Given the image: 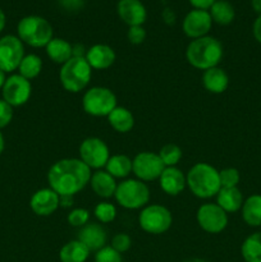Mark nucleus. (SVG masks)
Returning <instances> with one entry per match:
<instances>
[{"label": "nucleus", "instance_id": "obj_1", "mask_svg": "<svg viewBox=\"0 0 261 262\" xmlns=\"http://www.w3.org/2000/svg\"><path fill=\"white\" fill-rule=\"evenodd\" d=\"M91 174V169L81 159H61L49 169L48 181L59 196H74L90 183Z\"/></svg>", "mask_w": 261, "mask_h": 262}, {"label": "nucleus", "instance_id": "obj_2", "mask_svg": "<svg viewBox=\"0 0 261 262\" xmlns=\"http://www.w3.org/2000/svg\"><path fill=\"white\" fill-rule=\"evenodd\" d=\"M186 58L194 68L207 71L220 63L223 58V45L217 38L211 36L194 38L187 48Z\"/></svg>", "mask_w": 261, "mask_h": 262}, {"label": "nucleus", "instance_id": "obj_3", "mask_svg": "<svg viewBox=\"0 0 261 262\" xmlns=\"http://www.w3.org/2000/svg\"><path fill=\"white\" fill-rule=\"evenodd\" d=\"M189 191L199 199H211L220 191L219 171L207 163H197L186 177Z\"/></svg>", "mask_w": 261, "mask_h": 262}, {"label": "nucleus", "instance_id": "obj_4", "mask_svg": "<svg viewBox=\"0 0 261 262\" xmlns=\"http://www.w3.org/2000/svg\"><path fill=\"white\" fill-rule=\"evenodd\" d=\"M18 37L32 48H45L53 40V27L50 22L40 15H27L17 26Z\"/></svg>", "mask_w": 261, "mask_h": 262}, {"label": "nucleus", "instance_id": "obj_5", "mask_svg": "<svg viewBox=\"0 0 261 262\" xmlns=\"http://www.w3.org/2000/svg\"><path fill=\"white\" fill-rule=\"evenodd\" d=\"M92 68L86 58H71L61 66L59 72L61 86L66 91L77 94L83 91L91 81Z\"/></svg>", "mask_w": 261, "mask_h": 262}, {"label": "nucleus", "instance_id": "obj_6", "mask_svg": "<svg viewBox=\"0 0 261 262\" xmlns=\"http://www.w3.org/2000/svg\"><path fill=\"white\" fill-rule=\"evenodd\" d=\"M114 197L124 209L137 210L148 204L150 189L140 179H125L118 184Z\"/></svg>", "mask_w": 261, "mask_h": 262}, {"label": "nucleus", "instance_id": "obj_7", "mask_svg": "<svg viewBox=\"0 0 261 262\" xmlns=\"http://www.w3.org/2000/svg\"><path fill=\"white\" fill-rule=\"evenodd\" d=\"M82 106L92 117H107L117 107V96L106 87H91L82 97Z\"/></svg>", "mask_w": 261, "mask_h": 262}, {"label": "nucleus", "instance_id": "obj_8", "mask_svg": "<svg viewBox=\"0 0 261 262\" xmlns=\"http://www.w3.org/2000/svg\"><path fill=\"white\" fill-rule=\"evenodd\" d=\"M142 230L150 234H163L171 227V212L161 205H148L143 207L138 216Z\"/></svg>", "mask_w": 261, "mask_h": 262}, {"label": "nucleus", "instance_id": "obj_9", "mask_svg": "<svg viewBox=\"0 0 261 262\" xmlns=\"http://www.w3.org/2000/svg\"><path fill=\"white\" fill-rule=\"evenodd\" d=\"M25 58V48L19 37L7 35L0 38V71L4 73L15 71Z\"/></svg>", "mask_w": 261, "mask_h": 262}, {"label": "nucleus", "instance_id": "obj_10", "mask_svg": "<svg viewBox=\"0 0 261 262\" xmlns=\"http://www.w3.org/2000/svg\"><path fill=\"white\" fill-rule=\"evenodd\" d=\"M110 158L109 147L97 137L86 138L79 146V159L90 169H101L106 165Z\"/></svg>", "mask_w": 261, "mask_h": 262}, {"label": "nucleus", "instance_id": "obj_11", "mask_svg": "<svg viewBox=\"0 0 261 262\" xmlns=\"http://www.w3.org/2000/svg\"><path fill=\"white\" fill-rule=\"evenodd\" d=\"M165 169L159 154L140 152L132 160V173L137 179L142 182H151L160 178L161 173Z\"/></svg>", "mask_w": 261, "mask_h": 262}, {"label": "nucleus", "instance_id": "obj_12", "mask_svg": "<svg viewBox=\"0 0 261 262\" xmlns=\"http://www.w3.org/2000/svg\"><path fill=\"white\" fill-rule=\"evenodd\" d=\"M197 223L205 232L217 234L227 228L228 215L217 204H205L197 210Z\"/></svg>", "mask_w": 261, "mask_h": 262}, {"label": "nucleus", "instance_id": "obj_13", "mask_svg": "<svg viewBox=\"0 0 261 262\" xmlns=\"http://www.w3.org/2000/svg\"><path fill=\"white\" fill-rule=\"evenodd\" d=\"M3 100L7 101L10 106H20L30 100L32 87L28 79L20 74H13L8 77L2 89Z\"/></svg>", "mask_w": 261, "mask_h": 262}, {"label": "nucleus", "instance_id": "obj_14", "mask_svg": "<svg viewBox=\"0 0 261 262\" xmlns=\"http://www.w3.org/2000/svg\"><path fill=\"white\" fill-rule=\"evenodd\" d=\"M211 26L212 19L210 17L209 10L192 9L184 17L182 27H183L184 33L192 40H194V38L207 36L209 31L211 30Z\"/></svg>", "mask_w": 261, "mask_h": 262}, {"label": "nucleus", "instance_id": "obj_15", "mask_svg": "<svg viewBox=\"0 0 261 262\" xmlns=\"http://www.w3.org/2000/svg\"><path fill=\"white\" fill-rule=\"evenodd\" d=\"M117 13L120 19L129 27L142 26L147 18V10L141 0H119Z\"/></svg>", "mask_w": 261, "mask_h": 262}, {"label": "nucleus", "instance_id": "obj_16", "mask_svg": "<svg viewBox=\"0 0 261 262\" xmlns=\"http://www.w3.org/2000/svg\"><path fill=\"white\" fill-rule=\"evenodd\" d=\"M30 206L38 216H49L59 207V194L51 188L38 189L31 197Z\"/></svg>", "mask_w": 261, "mask_h": 262}, {"label": "nucleus", "instance_id": "obj_17", "mask_svg": "<svg viewBox=\"0 0 261 262\" xmlns=\"http://www.w3.org/2000/svg\"><path fill=\"white\" fill-rule=\"evenodd\" d=\"M78 241L83 243L89 251H95L97 252L99 250L105 247L106 243V232L100 224L95 223H87L86 225L81 228L78 233Z\"/></svg>", "mask_w": 261, "mask_h": 262}, {"label": "nucleus", "instance_id": "obj_18", "mask_svg": "<svg viewBox=\"0 0 261 262\" xmlns=\"http://www.w3.org/2000/svg\"><path fill=\"white\" fill-rule=\"evenodd\" d=\"M115 58L114 50L105 43H96L87 49L86 60L92 69H107L114 64Z\"/></svg>", "mask_w": 261, "mask_h": 262}, {"label": "nucleus", "instance_id": "obj_19", "mask_svg": "<svg viewBox=\"0 0 261 262\" xmlns=\"http://www.w3.org/2000/svg\"><path fill=\"white\" fill-rule=\"evenodd\" d=\"M159 182H160L161 189L169 196H177L187 186L186 177L177 166H169L164 169Z\"/></svg>", "mask_w": 261, "mask_h": 262}, {"label": "nucleus", "instance_id": "obj_20", "mask_svg": "<svg viewBox=\"0 0 261 262\" xmlns=\"http://www.w3.org/2000/svg\"><path fill=\"white\" fill-rule=\"evenodd\" d=\"M90 184L95 193L102 199H110L117 191V182L113 176H110L106 170H96L91 174Z\"/></svg>", "mask_w": 261, "mask_h": 262}, {"label": "nucleus", "instance_id": "obj_21", "mask_svg": "<svg viewBox=\"0 0 261 262\" xmlns=\"http://www.w3.org/2000/svg\"><path fill=\"white\" fill-rule=\"evenodd\" d=\"M202 83H204L205 89L211 94H223L228 89L229 78L222 68L214 67V68H210L204 72Z\"/></svg>", "mask_w": 261, "mask_h": 262}, {"label": "nucleus", "instance_id": "obj_22", "mask_svg": "<svg viewBox=\"0 0 261 262\" xmlns=\"http://www.w3.org/2000/svg\"><path fill=\"white\" fill-rule=\"evenodd\" d=\"M216 204L225 212H235L242 209L243 197L237 187L233 188H220L216 194Z\"/></svg>", "mask_w": 261, "mask_h": 262}, {"label": "nucleus", "instance_id": "obj_23", "mask_svg": "<svg viewBox=\"0 0 261 262\" xmlns=\"http://www.w3.org/2000/svg\"><path fill=\"white\" fill-rule=\"evenodd\" d=\"M46 54L49 58L56 64H61L69 60L72 58V45L64 38H53L48 45L45 46Z\"/></svg>", "mask_w": 261, "mask_h": 262}, {"label": "nucleus", "instance_id": "obj_24", "mask_svg": "<svg viewBox=\"0 0 261 262\" xmlns=\"http://www.w3.org/2000/svg\"><path fill=\"white\" fill-rule=\"evenodd\" d=\"M109 124L113 129L119 133H127L135 125V118L128 109L123 106H117L109 115H107Z\"/></svg>", "mask_w": 261, "mask_h": 262}, {"label": "nucleus", "instance_id": "obj_25", "mask_svg": "<svg viewBox=\"0 0 261 262\" xmlns=\"http://www.w3.org/2000/svg\"><path fill=\"white\" fill-rule=\"evenodd\" d=\"M90 251L86 246L78 239L71 241L61 247L59 258L61 262H86Z\"/></svg>", "mask_w": 261, "mask_h": 262}, {"label": "nucleus", "instance_id": "obj_26", "mask_svg": "<svg viewBox=\"0 0 261 262\" xmlns=\"http://www.w3.org/2000/svg\"><path fill=\"white\" fill-rule=\"evenodd\" d=\"M242 217L250 227L261 225V194H252L242 205Z\"/></svg>", "mask_w": 261, "mask_h": 262}, {"label": "nucleus", "instance_id": "obj_27", "mask_svg": "<svg viewBox=\"0 0 261 262\" xmlns=\"http://www.w3.org/2000/svg\"><path fill=\"white\" fill-rule=\"evenodd\" d=\"M212 22L220 26L230 25L234 19V8L228 0H216L209 9Z\"/></svg>", "mask_w": 261, "mask_h": 262}, {"label": "nucleus", "instance_id": "obj_28", "mask_svg": "<svg viewBox=\"0 0 261 262\" xmlns=\"http://www.w3.org/2000/svg\"><path fill=\"white\" fill-rule=\"evenodd\" d=\"M106 171L114 178H127L132 173V160L127 155H113L107 160Z\"/></svg>", "mask_w": 261, "mask_h": 262}, {"label": "nucleus", "instance_id": "obj_29", "mask_svg": "<svg viewBox=\"0 0 261 262\" xmlns=\"http://www.w3.org/2000/svg\"><path fill=\"white\" fill-rule=\"evenodd\" d=\"M241 252L246 262H261V232L253 233L246 238Z\"/></svg>", "mask_w": 261, "mask_h": 262}, {"label": "nucleus", "instance_id": "obj_30", "mask_svg": "<svg viewBox=\"0 0 261 262\" xmlns=\"http://www.w3.org/2000/svg\"><path fill=\"white\" fill-rule=\"evenodd\" d=\"M41 69H42V60H41L40 56L35 55V54L25 55V58L20 61L19 67H18L20 76L25 77L28 81L36 78L41 73Z\"/></svg>", "mask_w": 261, "mask_h": 262}, {"label": "nucleus", "instance_id": "obj_31", "mask_svg": "<svg viewBox=\"0 0 261 262\" xmlns=\"http://www.w3.org/2000/svg\"><path fill=\"white\" fill-rule=\"evenodd\" d=\"M159 156L165 168L176 166L182 159V150L179 146L174 145V143H168L161 147V150L159 151Z\"/></svg>", "mask_w": 261, "mask_h": 262}, {"label": "nucleus", "instance_id": "obj_32", "mask_svg": "<svg viewBox=\"0 0 261 262\" xmlns=\"http://www.w3.org/2000/svg\"><path fill=\"white\" fill-rule=\"evenodd\" d=\"M95 217L99 220L100 223H112L113 220L117 216V209L113 204L110 202H100V204L96 205L95 207Z\"/></svg>", "mask_w": 261, "mask_h": 262}, {"label": "nucleus", "instance_id": "obj_33", "mask_svg": "<svg viewBox=\"0 0 261 262\" xmlns=\"http://www.w3.org/2000/svg\"><path fill=\"white\" fill-rule=\"evenodd\" d=\"M222 188H233L240 183V171L234 168H225L219 171Z\"/></svg>", "mask_w": 261, "mask_h": 262}, {"label": "nucleus", "instance_id": "obj_34", "mask_svg": "<svg viewBox=\"0 0 261 262\" xmlns=\"http://www.w3.org/2000/svg\"><path fill=\"white\" fill-rule=\"evenodd\" d=\"M90 219V212L86 209H74L69 212L68 215V223L72 227L76 228H82L83 225H86L89 223Z\"/></svg>", "mask_w": 261, "mask_h": 262}, {"label": "nucleus", "instance_id": "obj_35", "mask_svg": "<svg viewBox=\"0 0 261 262\" xmlns=\"http://www.w3.org/2000/svg\"><path fill=\"white\" fill-rule=\"evenodd\" d=\"M95 262H123L119 252L112 247H106L99 250L95 255Z\"/></svg>", "mask_w": 261, "mask_h": 262}, {"label": "nucleus", "instance_id": "obj_36", "mask_svg": "<svg viewBox=\"0 0 261 262\" xmlns=\"http://www.w3.org/2000/svg\"><path fill=\"white\" fill-rule=\"evenodd\" d=\"M130 245H132V241H130V237L125 233H119V234H115L112 239V246L110 247L114 248L117 252L123 253L127 252L130 248Z\"/></svg>", "mask_w": 261, "mask_h": 262}, {"label": "nucleus", "instance_id": "obj_37", "mask_svg": "<svg viewBox=\"0 0 261 262\" xmlns=\"http://www.w3.org/2000/svg\"><path fill=\"white\" fill-rule=\"evenodd\" d=\"M127 37L133 45H140L146 40V31L142 26H132L128 28Z\"/></svg>", "mask_w": 261, "mask_h": 262}, {"label": "nucleus", "instance_id": "obj_38", "mask_svg": "<svg viewBox=\"0 0 261 262\" xmlns=\"http://www.w3.org/2000/svg\"><path fill=\"white\" fill-rule=\"evenodd\" d=\"M13 118V106H10L7 101L0 100V129L5 128Z\"/></svg>", "mask_w": 261, "mask_h": 262}, {"label": "nucleus", "instance_id": "obj_39", "mask_svg": "<svg viewBox=\"0 0 261 262\" xmlns=\"http://www.w3.org/2000/svg\"><path fill=\"white\" fill-rule=\"evenodd\" d=\"M189 4L194 8V9H202V10H209L211 5L214 4L216 0H188Z\"/></svg>", "mask_w": 261, "mask_h": 262}, {"label": "nucleus", "instance_id": "obj_40", "mask_svg": "<svg viewBox=\"0 0 261 262\" xmlns=\"http://www.w3.org/2000/svg\"><path fill=\"white\" fill-rule=\"evenodd\" d=\"M87 50L82 43H76L72 45V58H86Z\"/></svg>", "mask_w": 261, "mask_h": 262}, {"label": "nucleus", "instance_id": "obj_41", "mask_svg": "<svg viewBox=\"0 0 261 262\" xmlns=\"http://www.w3.org/2000/svg\"><path fill=\"white\" fill-rule=\"evenodd\" d=\"M60 3L66 9L74 10V9H79V8L82 7L83 0H60Z\"/></svg>", "mask_w": 261, "mask_h": 262}, {"label": "nucleus", "instance_id": "obj_42", "mask_svg": "<svg viewBox=\"0 0 261 262\" xmlns=\"http://www.w3.org/2000/svg\"><path fill=\"white\" fill-rule=\"evenodd\" d=\"M74 196H69V194H61L59 196V206L64 207V209H68L72 207L74 204Z\"/></svg>", "mask_w": 261, "mask_h": 262}, {"label": "nucleus", "instance_id": "obj_43", "mask_svg": "<svg viewBox=\"0 0 261 262\" xmlns=\"http://www.w3.org/2000/svg\"><path fill=\"white\" fill-rule=\"evenodd\" d=\"M252 32L253 36H255L256 40L261 43V14L256 18V20L253 22V27H252Z\"/></svg>", "mask_w": 261, "mask_h": 262}, {"label": "nucleus", "instance_id": "obj_44", "mask_svg": "<svg viewBox=\"0 0 261 262\" xmlns=\"http://www.w3.org/2000/svg\"><path fill=\"white\" fill-rule=\"evenodd\" d=\"M163 19L165 20L166 25H174V22H176V14H174V12L171 9L165 8L163 12Z\"/></svg>", "mask_w": 261, "mask_h": 262}, {"label": "nucleus", "instance_id": "obj_45", "mask_svg": "<svg viewBox=\"0 0 261 262\" xmlns=\"http://www.w3.org/2000/svg\"><path fill=\"white\" fill-rule=\"evenodd\" d=\"M251 5H252L253 10L256 13H258V15L261 14V0H251Z\"/></svg>", "mask_w": 261, "mask_h": 262}, {"label": "nucleus", "instance_id": "obj_46", "mask_svg": "<svg viewBox=\"0 0 261 262\" xmlns=\"http://www.w3.org/2000/svg\"><path fill=\"white\" fill-rule=\"evenodd\" d=\"M5 22H7V18H5V13L3 12V9H0V32L4 30Z\"/></svg>", "mask_w": 261, "mask_h": 262}, {"label": "nucleus", "instance_id": "obj_47", "mask_svg": "<svg viewBox=\"0 0 261 262\" xmlns=\"http://www.w3.org/2000/svg\"><path fill=\"white\" fill-rule=\"evenodd\" d=\"M5 81H7V78H5V73L3 71H0V90H2L3 86H4Z\"/></svg>", "mask_w": 261, "mask_h": 262}, {"label": "nucleus", "instance_id": "obj_48", "mask_svg": "<svg viewBox=\"0 0 261 262\" xmlns=\"http://www.w3.org/2000/svg\"><path fill=\"white\" fill-rule=\"evenodd\" d=\"M3 150H4V137H3V135L0 133V154L3 152Z\"/></svg>", "mask_w": 261, "mask_h": 262}, {"label": "nucleus", "instance_id": "obj_49", "mask_svg": "<svg viewBox=\"0 0 261 262\" xmlns=\"http://www.w3.org/2000/svg\"><path fill=\"white\" fill-rule=\"evenodd\" d=\"M184 262H209L206 260H202V258H191V260H187Z\"/></svg>", "mask_w": 261, "mask_h": 262}]
</instances>
